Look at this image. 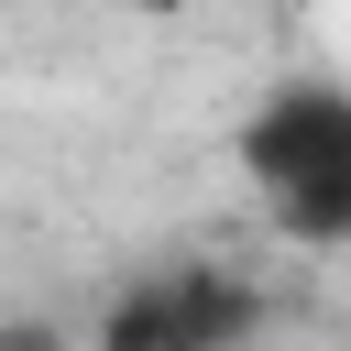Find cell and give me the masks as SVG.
Returning a JSON list of instances; mask_svg holds the SVG:
<instances>
[{
  "instance_id": "1",
  "label": "cell",
  "mask_w": 351,
  "mask_h": 351,
  "mask_svg": "<svg viewBox=\"0 0 351 351\" xmlns=\"http://www.w3.org/2000/svg\"><path fill=\"white\" fill-rule=\"evenodd\" d=\"M241 165L285 241H351V88H274L241 132Z\"/></svg>"
},
{
  "instance_id": "2",
  "label": "cell",
  "mask_w": 351,
  "mask_h": 351,
  "mask_svg": "<svg viewBox=\"0 0 351 351\" xmlns=\"http://www.w3.org/2000/svg\"><path fill=\"white\" fill-rule=\"evenodd\" d=\"M241 329H252V296L241 285H219V274H154L143 296L110 307L99 351H230Z\"/></svg>"
},
{
  "instance_id": "3",
  "label": "cell",
  "mask_w": 351,
  "mask_h": 351,
  "mask_svg": "<svg viewBox=\"0 0 351 351\" xmlns=\"http://www.w3.org/2000/svg\"><path fill=\"white\" fill-rule=\"evenodd\" d=\"M143 11H186V0H143Z\"/></svg>"
}]
</instances>
